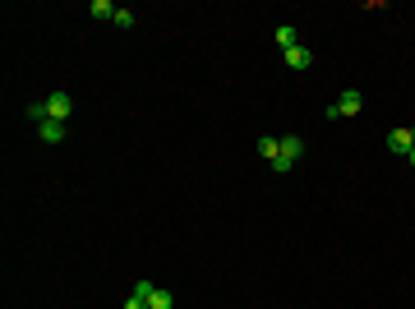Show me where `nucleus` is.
I'll use <instances>...</instances> for the list:
<instances>
[{
	"label": "nucleus",
	"mask_w": 415,
	"mask_h": 309,
	"mask_svg": "<svg viewBox=\"0 0 415 309\" xmlns=\"http://www.w3.org/2000/svg\"><path fill=\"white\" fill-rule=\"evenodd\" d=\"M296 42H300L296 24H282V28H277V47H282V51H286V47H296Z\"/></svg>",
	"instance_id": "obj_10"
},
{
	"label": "nucleus",
	"mask_w": 415,
	"mask_h": 309,
	"mask_svg": "<svg viewBox=\"0 0 415 309\" xmlns=\"http://www.w3.org/2000/svg\"><path fill=\"white\" fill-rule=\"evenodd\" d=\"M300 153H305V139H300V134H282V157L273 162V171H277V176H286V171L300 162Z\"/></svg>",
	"instance_id": "obj_1"
},
{
	"label": "nucleus",
	"mask_w": 415,
	"mask_h": 309,
	"mask_svg": "<svg viewBox=\"0 0 415 309\" xmlns=\"http://www.w3.org/2000/svg\"><path fill=\"white\" fill-rule=\"evenodd\" d=\"M28 116H33V120L42 125V120H46V102H33V106H28Z\"/></svg>",
	"instance_id": "obj_12"
},
{
	"label": "nucleus",
	"mask_w": 415,
	"mask_h": 309,
	"mask_svg": "<svg viewBox=\"0 0 415 309\" xmlns=\"http://www.w3.org/2000/svg\"><path fill=\"white\" fill-rule=\"evenodd\" d=\"M111 24H116V28H134V10H125V5H120V10H116V19H111Z\"/></svg>",
	"instance_id": "obj_11"
},
{
	"label": "nucleus",
	"mask_w": 415,
	"mask_h": 309,
	"mask_svg": "<svg viewBox=\"0 0 415 309\" xmlns=\"http://www.w3.org/2000/svg\"><path fill=\"white\" fill-rule=\"evenodd\" d=\"M286 65H291V69H310L314 51H305V42H296V47H286Z\"/></svg>",
	"instance_id": "obj_5"
},
{
	"label": "nucleus",
	"mask_w": 415,
	"mask_h": 309,
	"mask_svg": "<svg viewBox=\"0 0 415 309\" xmlns=\"http://www.w3.org/2000/svg\"><path fill=\"white\" fill-rule=\"evenodd\" d=\"M411 148H415V139H411V125H402V129H392V134H388V153L406 157Z\"/></svg>",
	"instance_id": "obj_4"
},
{
	"label": "nucleus",
	"mask_w": 415,
	"mask_h": 309,
	"mask_svg": "<svg viewBox=\"0 0 415 309\" xmlns=\"http://www.w3.org/2000/svg\"><path fill=\"white\" fill-rule=\"evenodd\" d=\"M259 157H263V162H277V157H282V139H277V134H263V139H259Z\"/></svg>",
	"instance_id": "obj_7"
},
{
	"label": "nucleus",
	"mask_w": 415,
	"mask_h": 309,
	"mask_svg": "<svg viewBox=\"0 0 415 309\" xmlns=\"http://www.w3.org/2000/svg\"><path fill=\"white\" fill-rule=\"evenodd\" d=\"M125 309H148V300H143V296H134V291H130V300H125Z\"/></svg>",
	"instance_id": "obj_13"
},
{
	"label": "nucleus",
	"mask_w": 415,
	"mask_h": 309,
	"mask_svg": "<svg viewBox=\"0 0 415 309\" xmlns=\"http://www.w3.org/2000/svg\"><path fill=\"white\" fill-rule=\"evenodd\" d=\"M69 111H74V97H69V92H51V97H46V120H60V125H65Z\"/></svg>",
	"instance_id": "obj_3"
},
{
	"label": "nucleus",
	"mask_w": 415,
	"mask_h": 309,
	"mask_svg": "<svg viewBox=\"0 0 415 309\" xmlns=\"http://www.w3.org/2000/svg\"><path fill=\"white\" fill-rule=\"evenodd\" d=\"M406 162H411V167H415V148H411V153H406Z\"/></svg>",
	"instance_id": "obj_14"
},
{
	"label": "nucleus",
	"mask_w": 415,
	"mask_h": 309,
	"mask_svg": "<svg viewBox=\"0 0 415 309\" xmlns=\"http://www.w3.org/2000/svg\"><path fill=\"white\" fill-rule=\"evenodd\" d=\"M116 10H120V5H111V0H92V5H88L92 19H116Z\"/></svg>",
	"instance_id": "obj_9"
},
{
	"label": "nucleus",
	"mask_w": 415,
	"mask_h": 309,
	"mask_svg": "<svg viewBox=\"0 0 415 309\" xmlns=\"http://www.w3.org/2000/svg\"><path fill=\"white\" fill-rule=\"evenodd\" d=\"M148 309H176V296H171L167 286H153L148 291Z\"/></svg>",
	"instance_id": "obj_8"
},
{
	"label": "nucleus",
	"mask_w": 415,
	"mask_h": 309,
	"mask_svg": "<svg viewBox=\"0 0 415 309\" xmlns=\"http://www.w3.org/2000/svg\"><path fill=\"white\" fill-rule=\"evenodd\" d=\"M37 139H42V143H60V139H65V125H60V120H42V125H37Z\"/></svg>",
	"instance_id": "obj_6"
},
{
	"label": "nucleus",
	"mask_w": 415,
	"mask_h": 309,
	"mask_svg": "<svg viewBox=\"0 0 415 309\" xmlns=\"http://www.w3.org/2000/svg\"><path fill=\"white\" fill-rule=\"evenodd\" d=\"M360 106H364V92H360V88H346L337 102L328 106V116H332V120H341V116H360Z\"/></svg>",
	"instance_id": "obj_2"
},
{
	"label": "nucleus",
	"mask_w": 415,
	"mask_h": 309,
	"mask_svg": "<svg viewBox=\"0 0 415 309\" xmlns=\"http://www.w3.org/2000/svg\"><path fill=\"white\" fill-rule=\"evenodd\" d=\"M411 139H415V125H411Z\"/></svg>",
	"instance_id": "obj_15"
}]
</instances>
